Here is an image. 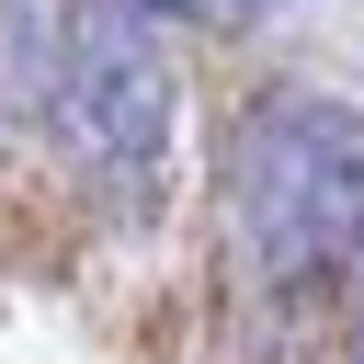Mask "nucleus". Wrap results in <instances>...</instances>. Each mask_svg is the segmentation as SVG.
<instances>
[{
	"instance_id": "nucleus-2",
	"label": "nucleus",
	"mask_w": 364,
	"mask_h": 364,
	"mask_svg": "<svg viewBox=\"0 0 364 364\" xmlns=\"http://www.w3.org/2000/svg\"><path fill=\"white\" fill-rule=\"evenodd\" d=\"M353 273H364V239H353Z\"/></svg>"
},
{
	"instance_id": "nucleus-1",
	"label": "nucleus",
	"mask_w": 364,
	"mask_h": 364,
	"mask_svg": "<svg viewBox=\"0 0 364 364\" xmlns=\"http://www.w3.org/2000/svg\"><path fill=\"white\" fill-rule=\"evenodd\" d=\"M364 239V114L330 91H273L239 125V250L273 284H318Z\"/></svg>"
},
{
	"instance_id": "nucleus-3",
	"label": "nucleus",
	"mask_w": 364,
	"mask_h": 364,
	"mask_svg": "<svg viewBox=\"0 0 364 364\" xmlns=\"http://www.w3.org/2000/svg\"><path fill=\"white\" fill-rule=\"evenodd\" d=\"M353 364H364V341H353Z\"/></svg>"
}]
</instances>
